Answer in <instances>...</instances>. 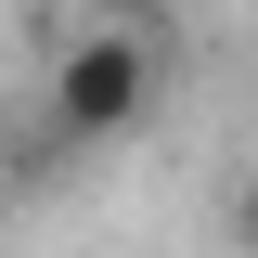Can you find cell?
I'll return each mask as SVG.
<instances>
[{"label": "cell", "instance_id": "cell-1", "mask_svg": "<svg viewBox=\"0 0 258 258\" xmlns=\"http://www.w3.org/2000/svg\"><path fill=\"white\" fill-rule=\"evenodd\" d=\"M155 91H168V26H142V13H91V26L52 39L39 142H52V155H103V142H129V129L155 116Z\"/></svg>", "mask_w": 258, "mask_h": 258}]
</instances>
